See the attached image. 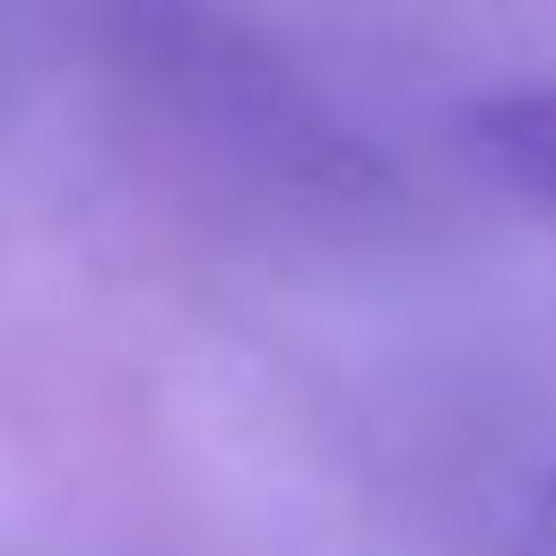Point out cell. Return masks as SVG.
Returning a JSON list of instances; mask_svg holds the SVG:
<instances>
[{
  "label": "cell",
  "mask_w": 556,
  "mask_h": 556,
  "mask_svg": "<svg viewBox=\"0 0 556 556\" xmlns=\"http://www.w3.org/2000/svg\"><path fill=\"white\" fill-rule=\"evenodd\" d=\"M469 148L504 191H521L539 217H556V87H504L469 113Z\"/></svg>",
  "instance_id": "6da1fadb"
},
{
  "label": "cell",
  "mask_w": 556,
  "mask_h": 556,
  "mask_svg": "<svg viewBox=\"0 0 556 556\" xmlns=\"http://www.w3.org/2000/svg\"><path fill=\"white\" fill-rule=\"evenodd\" d=\"M513 556H556V478L539 486V504H530V521H521V547Z\"/></svg>",
  "instance_id": "7a4b0ae2"
}]
</instances>
